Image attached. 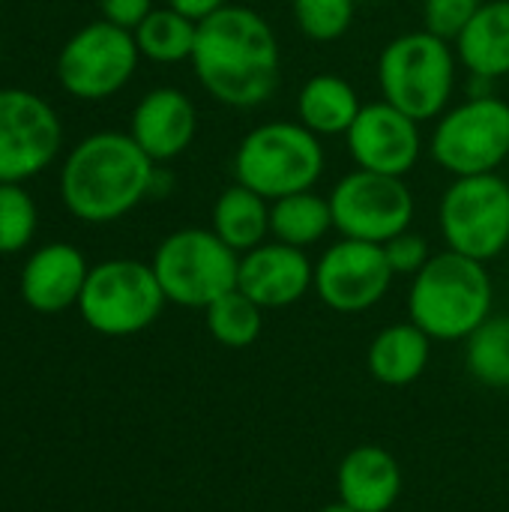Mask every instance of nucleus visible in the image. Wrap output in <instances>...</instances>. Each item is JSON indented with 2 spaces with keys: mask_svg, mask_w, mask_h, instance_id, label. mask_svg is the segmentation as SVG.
<instances>
[{
  "mask_svg": "<svg viewBox=\"0 0 509 512\" xmlns=\"http://www.w3.org/2000/svg\"><path fill=\"white\" fill-rule=\"evenodd\" d=\"M393 285V270L384 246L342 237L315 264V291L324 306L342 315H357L384 300Z\"/></svg>",
  "mask_w": 509,
  "mask_h": 512,
  "instance_id": "obj_13",
  "label": "nucleus"
},
{
  "mask_svg": "<svg viewBox=\"0 0 509 512\" xmlns=\"http://www.w3.org/2000/svg\"><path fill=\"white\" fill-rule=\"evenodd\" d=\"M339 501L357 512H387L402 492L399 462L375 444L354 447L339 465Z\"/></svg>",
  "mask_w": 509,
  "mask_h": 512,
  "instance_id": "obj_18",
  "label": "nucleus"
},
{
  "mask_svg": "<svg viewBox=\"0 0 509 512\" xmlns=\"http://www.w3.org/2000/svg\"><path fill=\"white\" fill-rule=\"evenodd\" d=\"M291 9H294V21L306 39L336 42L351 30L357 0H294Z\"/></svg>",
  "mask_w": 509,
  "mask_h": 512,
  "instance_id": "obj_28",
  "label": "nucleus"
},
{
  "mask_svg": "<svg viewBox=\"0 0 509 512\" xmlns=\"http://www.w3.org/2000/svg\"><path fill=\"white\" fill-rule=\"evenodd\" d=\"M435 162L453 177L498 174L509 156V102L474 93L438 117L432 135Z\"/></svg>",
  "mask_w": 509,
  "mask_h": 512,
  "instance_id": "obj_8",
  "label": "nucleus"
},
{
  "mask_svg": "<svg viewBox=\"0 0 509 512\" xmlns=\"http://www.w3.org/2000/svg\"><path fill=\"white\" fill-rule=\"evenodd\" d=\"M138 60L135 33L99 18L66 39L57 54V81L75 99L102 102L132 81Z\"/></svg>",
  "mask_w": 509,
  "mask_h": 512,
  "instance_id": "obj_9",
  "label": "nucleus"
},
{
  "mask_svg": "<svg viewBox=\"0 0 509 512\" xmlns=\"http://www.w3.org/2000/svg\"><path fill=\"white\" fill-rule=\"evenodd\" d=\"M63 147L57 111L21 87H0V183H24L45 171Z\"/></svg>",
  "mask_w": 509,
  "mask_h": 512,
  "instance_id": "obj_12",
  "label": "nucleus"
},
{
  "mask_svg": "<svg viewBox=\"0 0 509 512\" xmlns=\"http://www.w3.org/2000/svg\"><path fill=\"white\" fill-rule=\"evenodd\" d=\"M321 138L300 120H270L243 135L234 153V177L267 201L309 192L324 174Z\"/></svg>",
  "mask_w": 509,
  "mask_h": 512,
  "instance_id": "obj_4",
  "label": "nucleus"
},
{
  "mask_svg": "<svg viewBox=\"0 0 509 512\" xmlns=\"http://www.w3.org/2000/svg\"><path fill=\"white\" fill-rule=\"evenodd\" d=\"M459 63L477 81L509 75V0H486L456 39Z\"/></svg>",
  "mask_w": 509,
  "mask_h": 512,
  "instance_id": "obj_19",
  "label": "nucleus"
},
{
  "mask_svg": "<svg viewBox=\"0 0 509 512\" xmlns=\"http://www.w3.org/2000/svg\"><path fill=\"white\" fill-rule=\"evenodd\" d=\"M0 3H3V0H0Z\"/></svg>",
  "mask_w": 509,
  "mask_h": 512,
  "instance_id": "obj_36",
  "label": "nucleus"
},
{
  "mask_svg": "<svg viewBox=\"0 0 509 512\" xmlns=\"http://www.w3.org/2000/svg\"><path fill=\"white\" fill-rule=\"evenodd\" d=\"M468 372L495 390L509 387V318H486L468 336Z\"/></svg>",
  "mask_w": 509,
  "mask_h": 512,
  "instance_id": "obj_26",
  "label": "nucleus"
},
{
  "mask_svg": "<svg viewBox=\"0 0 509 512\" xmlns=\"http://www.w3.org/2000/svg\"><path fill=\"white\" fill-rule=\"evenodd\" d=\"M330 228H333L330 198H321L312 189L270 201V237L279 243L306 249L318 243Z\"/></svg>",
  "mask_w": 509,
  "mask_h": 512,
  "instance_id": "obj_23",
  "label": "nucleus"
},
{
  "mask_svg": "<svg viewBox=\"0 0 509 512\" xmlns=\"http://www.w3.org/2000/svg\"><path fill=\"white\" fill-rule=\"evenodd\" d=\"M357 3H378V0H357Z\"/></svg>",
  "mask_w": 509,
  "mask_h": 512,
  "instance_id": "obj_34",
  "label": "nucleus"
},
{
  "mask_svg": "<svg viewBox=\"0 0 509 512\" xmlns=\"http://www.w3.org/2000/svg\"><path fill=\"white\" fill-rule=\"evenodd\" d=\"M486 0H423V30L456 42Z\"/></svg>",
  "mask_w": 509,
  "mask_h": 512,
  "instance_id": "obj_29",
  "label": "nucleus"
},
{
  "mask_svg": "<svg viewBox=\"0 0 509 512\" xmlns=\"http://www.w3.org/2000/svg\"><path fill=\"white\" fill-rule=\"evenodd\" d=\"M363 111L357 90L339 75H312L297 93V120L321 135H348Z\"/></svg>",
  "mask_w": 509,
  "mask_h": 512,
  "instance_id": "obj_21",
  "label": "nucleus"
},
{
  "mask_svg": "<svg viewBox=\"0 0 509 512\" xmlns=\"http://www.w3.org/2000/svg\"><path fill=\"white\" fill-rule=\"evenodd\" d=\"M150 267L168 303L207 309L237 288L240 255L213 228H180L156 246Z\"/></svg>",
  "mask_w": 509,
  "mask_h": 512,
  "instance_id": "obj_6",
  "label": "nucleus"
},
{
  "mask_svg": "<svg viewBox=\"0 0 509 512\" xmlns=\"http://www.w3.org/2000/svg\"><path fill=\"white\" fill-rule=\"evenodd\" d=\"M384 255L390 261L393 276H417L429 264L432 249H429V240L423 234L408 228V231H402L384 243Z\"/></svg>",
  "mask_w": 509,
  "mask_h": 512,
  "instance_id": "obj_30",
  "label": "nucleus"
},
{
  "mask_svg": "<svg viewBox=\"0 0 509 512\" xmlns=\"http://www.w3.org/2000/svg\"><path fill=\"white\" fill-rule=\"evenodd\" d=\"M408 312L435 342L468 339L492 315V279L486 264L453 249L432 255L414 276Z\"/></svg>",
  "mask_w": 509,
  "mask_h": 512,
  "instance_id": "obj_3",
  "label": "nucleus"
},
{
  "mask_svg": "<svg viewBox=\"0 0 509 512\" xmlns=\"http://www.w3.org/2000/svg\"><path fill=\"white\" fill-rule=\"evenodd\" d=\"M132 33H135L141 57L153 63H183V60H192L198 21L186 18L183 12L171 6H162V9H153Z\"/></svg>",
  "mask_w": 509,
  "mask_h": 512,
  "instance_id": "obj_24",
  "label": "nucleus"
},
{
  "mask_svg": "<svg viewBox=\"0 0 509 512\" xmlns=\"http://www.w3.org/2000/svg\"><path fill=\"white\" fill-rule=\"evenodd\" d=\"M165 303V291L150 264L111 258L90 267L78 312L90 330L120 339L147 330L162 315Z\"/></svg>",
  "mask_w": 509,
  "mask_h": 512,
  "instance_id": "obj_7",
  "label": "nucleus"
},
{
  "mask_svg": "<svg viewBox=\"0 0 509 512\" xmlns=\"http://www.w3.org/2000/svg\"><path fill=\"white\" fill-rule=\"evenodd\" d=\"M318 512H357V510H351L345 501H336V504H327V507H321Z\"/></svg>",
  "mask_w": 509,
  "mask_h": 512,
  "instance_id": "obj_33",
  "label": "nucleus"
},
{
  "mask_svg": "<svg viewBox=\"0 0 509 512\" xmlns=\"http://www.w3.org/2000/svg\"><path fill=\"white\" fill-rule=\"evenodd\" d=\"M456 60L450 42L429 30L396 36L378 57L384 102L417 123L441 117L456 90Z\"/></svg>",
  "mask_w": 509,
  "mask_h": 512,
  "instance_id": "obj_5",
  "label": "nucleus"
},
{
  "mask_svg": "<svg viewBox=\"0 0 509 512\" xmlns=\"http://www.w3.org/2000/svg\"><path fill=\"white\" fill-rule=\"evenodd\" d=\"M87 258L69 243L39 246L21 267V300L39 315H57L78 306L87 282Z\"/></svg>",
  "mask_w": 509,
  "mask_h": 512,
  "instance_id": "obj_17",
  "label": "nucleus"
},
{
  "mask_svg": "<svg viewBox=\"0 0 509 512\" xmlns=\"http://www.w3.org/2000/svg\"><path fill=\"white\" fill-rule=\"evenodd\" d=\"M156 162L129 132H93L78 141L60 168L66 210L90 225L117 222L153 195Z\"/></svg>",
  "mask_w": 509,
  "mask_h": 512,
  "instance_id": "obj_2",
  "label": "nucleus"
},
{
  "mask_svg": "<svg viewBox=\"0 0 509 512\" xmlns=\"http://www.w3.org/2000/svg\"><path fill=\"white\" fill-rule=\"evenodd\" d=\"M96 3L105 21L126 27V30H135L156 9L153 0H96Z\"/></svg>",
  "mask_w": 509,
  "mask_h": 512,
  "instance_id": "obj_31",
  "label": "nucleus"
},
{
  "mask_svg": "<svg viewBox=\"0 0 509 512\" xmlns=\"http://www.w3.org/2000/svg\"><path fill=\"white\" fill-rule=\"evenodd\" d=\"M213 231L237 255L258 249L270 234V201L243 183L228 186L213 204Z\"/></svg>",
  "mask_w": 509,
  "mask_h": 512,
  "instance_id": "obj_22",
  "label": "nucleus"
},
{
  "mask_svg": "<svg viewBox=\"0 0 509 512\" xmlns=\"http://www.w3.org/2000/svg\"><path fill=\"white\" fill-rule=\"evenodd\" d=\"M429 354H432V339L414 321L393 324L372 339L369 372L375 381L387 387H405L426 372Z\"/></svg>",
  "mask_w": 509,
  "mask_h": 512,
  "instance_id": "obj_20",
  "label": "nucleus"
},
{
  "mask_svg": "<svg viewBox=\"0 0 509 512\" xmlns=\"http://www.w3.org/2000/svg\"><path fill=\"white\" fill-rule=\"evenodd\" d=\"M192 66L201 87L219 105L258 108L279 87L282 51L261 12L228 3L198 21Z\"/></svg>",
  "mask_w": 509,
  "mask_h": 512,
  "instance_id": "obj_1",
  "label": "nucleus"
},
{
  "mask_svg": "<svg viewBox=\"0 0 509 512\" xmlns=\"http://www.w3.org/2000/svg\"><path fill=\"white\" fill-rule=\"evenodd\" d=\"M198 132L195 102L177 87H156L132 111L129 135L153 162H171L189 150Z\"/></svg>",
  "mask_w": 509,
  "mask_h": 512,
  "instance_id": "obj_16",
  "label": "nucleus"
},
{
  "mask_svg": "<svg viewBox=\"0 0 509 512\" xmlns=\"http://www.w3.org/2000/svg\"><path fill=\"white\" fill-rule=\"evenodd\" d=\"M39 210L21 183H0V255H15L36 237Z\"/></svg>",
  "mask_w": 509,
  "mask_h": 512,
  "instance_id": "obj_27",
  "label": "nucleus"
},
{
  "mask_svg": "<svg viewBox=\"0 0 509 512\" xmlns=\"http://www.w3.org/2000/svg\"><path fill=\"white\" fill-rule=\"evenodd\" d=\"M438 216L447 249L486 264L509 243V183L498 174L456 177Z\"/></svg>",
  "mask_w": 509,
  "mask_h": 512,
  "instance_id": "obj_10",
  "label": "nucleus"
},
{
  "mask_svg": "<svg viewBox=\"0 0 509 512\" xmlns=\"http://www.w3.org/2000/svg\"><path fill=\"white\" fill-rule=\"evenodd\" d=\"M345 138L357 168L387 177L411 174L423 150L420 123L390 102L363 105Z\"/></svg>",
  "mask_w": 509,
  "mask_h": 512,
  "instance_id": "obj_14",
  "label": "nucleus"
},
{
  "mask_svg": "<svg viewBox=\"0 0 509 512\" xmlns=\"http://www.w3.org/2000/svg\"><path fill=\"white\" fill-rule=\"evenodd\" d=\"M333 228L348 240H366L384 246L396 234L411 228L414 195L405 177H387L375 171H351L330 192Z\"/></svg>",
  "mask_w": 509,
  "mask_h": 512,
  "instance_id": "obj_11",
  "label": "nucleus"
},
{
  "mask_svg": "<svg viewBox=\"0 0 509 512\" xmlns=\"http://www.w3.org/2000/svg\"><path fill=\"white\" fill-rule=\"evenodd\" d=\"M204 318L210 336L225 348H249L252 342H258L264 327V309L240 288L213 300L204 309Z\"/></svg>",
  "mask_w": 509,
  "mask_h": 512,
  "instance_id": "obj_25",
  "label": "nucleus"
},
{
  "mask_svg": "<svg viewBox=\"0 0 509 512\" xmlns=\"http://www.w3.org/2000/svg\"><path fill=\"white\" fill-rule=\"evenodd\" d=\"M168 6L177 9V12H183L192 21H204L213 12H219L222 6H228V0H168Z\"/></svg>",
  "mask_w": 509,
  "mask_h": 512,
  "instance_id": "obj_32",
  "label": "nucleus"
},
{
  "mask_svg": "<svg viewBox=\"0 0 509 512\" xmlns=\"http://www.w3.org/2000/svg\"><path fill=\"white\" fill-rule=\"evenodd\" d=\"M315 285V267L297 246L267 240L258 249L240 255L237 288L261 309H282L297 303Z\"/></svg>",
  "mask_w": 509,
  "mask_h": 512,
  "instance_id": "obj_15",
  "label": "nucleus"
},
{
  "mask_svg": "<svg viewBox=\"0 0 509 512\" xmlns=\"http://www.w3.org/2000/svg\"><path fill=\"white\" fill-rule=\"evenodd\" d=\"M0 60H3V45H0Z\"/></svg>",
  "mask_w": 509,
  "mask_h": 512,
  "instance_id": "obj_35",
  "label": "nucleus"
}]
</instances>
